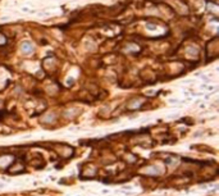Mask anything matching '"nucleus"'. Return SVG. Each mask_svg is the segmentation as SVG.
I'll return each instance as SVG.
<instances>
[{
	"instance_id": "f257e3e1",
	"label": "nucleus",
	"mask_w": 219,
	"mask_h": 196,
	"mask_svg": "<svg viewBox=\"0 0 219 196\" xmlns=\"http://www.w3.org/2000/svg\"><path fill=\"white\" fill-rule=\"evenodd\" d=\"M31 51V46L28 42H26V53H30Z\"/></svg>"
}]
</instances>
